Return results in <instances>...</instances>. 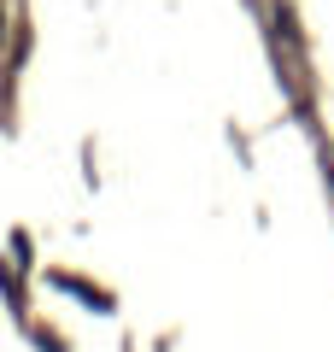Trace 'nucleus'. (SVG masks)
<instances>
[{
	"label": "nucleus",
	"instance_id": "nucleus-1",
	"mask_svg": "<svg viewBox=\"0 0 334 352\" xmlns=\"http://www.w3.org/2000/svg\"><path fill=\"white\" fill-rule=\"evenodd\" d=\"M0 18H6V12H0Z\"/></svg>",
	"mask_w": 334,
	"mask_h": 352
}]
</instances>
